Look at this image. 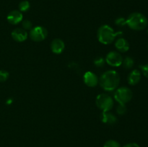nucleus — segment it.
<instances>
[{
	"label": "nucleus",
	"instance_id": "nucleus-1",
	"mask_svg": "<svg viewBox=\"0 0 148 147\" xmlns=\"http://www.w3.org/2000/svg\"><path fill=\"white\" fill-rule=\"evenodd\" d=\"M98 83L104 90L111 92L118 88L120 84V76L116 71L108 70L101 75Z\"/></svg>",
	"mask_w": 148,
	"mask_h": 147
},
{
	"label": "nucleus",
	"instance_id": "nucleus-2",
	"mask_svg": "<svg viewBox=\"0 0 148 147\" xmlns=\"http://www.w3.org/2000/svg\"><path fill=\"white\" fill-rule=\"evenodd\" d=\"M126 21L130 29L137 31L144 30L148 24L147 17L140 12H133L130 14Z\"/></svg>",
	"mask_w": 148,
	"mask_h": 147
},
{
	"label": "nucleus",
	"instance_id": "nucleus-3",
	"mask_svg": "<svg viewBox=\"0 0 148 147\" xmlns=\"http://www.w3.org/2000/svg\"><path fill=\"white\" fill-rule=\"evenodd\" d=\"M119 34H121V33H115L111 26L103 24L98 28L97 37L100 43L104 45H108L112 43L115 40V37Z\"/></svg>",
	"mask_w": 148,
	"mask_h": 147
},
{
	"label": "nucleus",
	"instance_id": "nucleus-4",
	"mask_svg": "<svg viewBox=\"0 0 148 147\" xmlns=\"http://www.w3.org/2000/svg\"><path fill=\"white\" fill-rule=\"evenodd\" d=\"M95 103L103 112H108L114 107V99L107 94L101 93L97 96Z\"/></svg>",
	"mask_w": 148,
	"mask_h": 147
},
{
	"label": "nucleus",
	"instance_id": "nucleus-5",
	"mask_svg": "<svg viewBox=\"0 0 148 147\" xmlns=\"http://www.w3.org/2000/svg\"><path fill=\"white\" fill-rule=\"evenodd\" d=\"M133 93L131 89L127 86L117 88L114 93V99L119 104H127L132 99Z\"/></svg>",
	"mask_w": 148,
	"mask_h": 147
},
{
	"label": "nucleus",
	"instance_id": "nucleus-6",
	"mask_svg": "<svg viewBox=\"0 0 148 147\" xmlns=\"http://www.w3.org/2000/svg\"><path fill=\"white\" fill-rule=\"evenodd\" d=\"M29 35L33 41L40 42L47 37L48 31L43 26H36L30 30Z\"/></svg>",
	"mask_w": 148,
	"mask_h": 147
},
{
	"label": "nucleus",
	"instance_id": "nucleus-7",
	"mask_svg": "<svg viewBox=\"0 0 148 147\" xmlns=\"http://www.w3.org/2000/svg\"><path fill=\"white\" fill-rule=\"evenodd\" d=\"M105 60L106 63H108L109 66L113 67H119L122 64L123 57L119 52L113 50L106 55Z\"/></svg>",
	"mask_w": 148,
	"mask_h": 147
},
{
	"label": "nucleus",
	"instance_id": "nucleus-8",
	"mask_svg": "<svg viewBox=\"0 0 148 147\" xmlns=\"http://www.w3.org/2000/svg\"><path fill=\"white\" fill-rule=\"evenodd\" d=\"M84 83L90 87H95L99 82V79L95 73L92 71H87L83 76Z\"/></svg>",
	"mask_w": 148,
	"mask_h": 147
},
{
	"label": "nucleus",
	"instance_id": "nucleus-9",
	"mask_svg": "<svg viewBox=\"0 0 148 147\" xmlns=\"http://www.w3.org/2000/svg\"><path fill=\"white\" fill-rule=\"evenodd\" d=\"M11 36L12 39L15 41L21 43V42H24L27 38V31L24 30L23 28H15L14 30H12L11 33Z\"/></svg>",
	"mask_w": 148,
	"mask_h": 147
},
{
	"label": "nucleus",
	"instance_id": "nucleus-10",
	"mask_svg": "<svg viewBox=\"0 0 148 147\" xmlns=\"http://www.w3.org/2000/svg\"><path fill=\"white\" fill-rule=\"evenodd\" d=\"M7 21L12 24H17L23 21V13L20 10H12L7 17Z\"/></svg>",
	"mask_w": 148,
	"mask_h": 147
},
{
	"label": "nucleus",
	"instance_id": "nucleus-11",
	"mask_svg": "<svg viewBox=\"0 0 148 147\" xmlns=\"http://www.w3.org/2000/svg\"><path fill=\"white\" fill-rule=\"evenodd\" d=\"M65 44L62 40L59 38L53 39L51 43V49L55 54H60L64 51Z\"/></svg>",
	"mask_w": 148,
	"mask_h": 147
},
{
	"label": "nucleus",
	"instance_id": "nucleus-12",
	"mask_svg": "<svg viewBox=\"0 0 148 147\" xmlns=\"http://www.w3.org/2000/svg\"><path fill=\"white\" fill-rule=\"evenodd\" d=\"M115 48L119 53H125L130 49V43L126 39L119 37L116 40Z\"/></svg>",
	"mask_w": 148,
	"mask_h": 147
},
{
	"label": "nucleus",
	"instance_id": "nucleus-13",
	"mask_svg": "<svg viewBox=\"0 0 148 147\" xmlns=\"http://www.w3.org/2000/svg\"><path fill=\"white\" fill-rule=\"evenodd\" d=\"M101 120L103 122L109 125H114L117 122V118L113 113L108 112H102L101 115Z\"/></svg>",
	"mask_w": 148,
	"mask_h": 147
},
{
	"label": "nucleus",
	"instance_id": "nucleus-14",
	"mask_svg": "<svg viewBox=\"0 0 148 147\" xmlns=\"http://www.w3.org/2000/svg\"><path fill=\"white\" fill-rule=\"evenodd\" d=\"M140 79H141V73L137 69H134V70L132 71L130 74H129L128 78H127L128 83L130 85H132V86L137 84L140 82Z\"/></svg>",
	"mask_w": 148,
	"mask_h": 147
},
{
	"label": "nucleus",
	"instance_id": "nucleus-15",
	"mask_svg": "<svg viewBox=\"0 0 148 147\" xmlns=\"http://www.w3.org/2000/svg\"><path fill=\"white\" fill-rule=\"evenodd\" d=\"M134 59L130 56H127L126 58L123 59L122 64L123 66L125 69H130L134 66Z\"/></svg>",
	"mask_w": 148,
	"mask_h": 147
},
{
	"label": "nucleus",
	"instance_id": "nucleus-16",
	"mask_svg": "<svg viewBox=\"0 0 148 147\" xmlns=\"http://www.w3.org/2000/svg\"><path fill=\"white\" fill-rule=\"evenodd\" d=\"M19 10H20L21 12H25L28 11L30 7V4L28 1L27 0H24V1H20V4H19Z\"/></svg>",
	"mask_w": 148,
	"mask_h": 147
},
{
	"label": "nucleus",
	"instance_id": "nucleus-17",
	"mask_svg": "<svg viewBox=\"0 0 148 147\" xmlns=\"http://www.w3.org/2000/svg\"><path fill=\"white\" fill-rule=\"evenodd\" d=\"M103 147H121V145L115 140H108L104 144Z\"/></svg>",
	"mask_w": 148,
	"mask_h": 147
},
{
	"label": "nucleus",
	"instance_id": "nucleus-18",
	"mask_svg": "<svg viewBox=\"0 0 148 147\" xmlns=\"http://www.w3.org/2000/svg\"><path fill=\"white\" fill-rule=\"evenodd\" d=\"M106 63V60L102 57H97L96 59L94 61V64L97 67L101 68L103 66H104Z\"/></svg>",
	"mask_w": 148,
	"mask_h": 147
},
{
	"label": "nucleus",
	"instance_id": "nucleus-19",
	"mask_svg": "<svg viewBox=\"0 0 148 147\" xmlns=\"http://www.w3.org/2000/svg\"><path fill=\"white\" fill-rule=\"evenodd\" d=\"M116 112L119 115H124L127 112V107L125 104H119L116 108Z\"/></svg>",
	"mask_w": 148,
	"mask_h": 147
},
{
	"label": "nucleus",
	"instance_id": "nucleus-20",
	"mask_svg": "<svg viewBox=\"0 0 148 147\" xmlns=\"http://www.w3.org/2000/svg\"><path fill=\"white\" fill-rule=\"evenodd\" d=\"M22 26H23V28L24 30H25L26 31L27 30H30L32 28H33V23L31 22V21L30 20H23L22 21Z\"/></svg>",
	"mask_w": 148,
	"mask_h": 147
},
{
	"label": "nucleus",
	"instance_id": "nucleus-21",
	"mask_svg": "<svg viewBox=\"0 0 148 147\" xmlns=\"http://www.w3.org/2000/svg\"><path fill=\"white\" fill-rule=\"evenodd\" d=\"M10 74L6 70H0V82H4L8 79Z\"/></svg>",
	"mask_w": 148,
	"mask_h": 147
},
{
	"label": "nucleus",
	"instance_id": "nucleus-22",
	"mask_svg": "<svg viewBox=\"0 0 148 147\" xmlns=\"http://www.w3.org/2000/svg\"><path fill=\"white\" fill-rule=\"evenodd\" d=\"M115 23L116 25L122 27V26H124L125 24H127V21H126V19H124V17H118L115 20Z\"/></svg>",
	"mask_w": 148,
	"mask_h": 147
},
{
	"label": "nucleus",
	"instance_id": "nucleus-23",
	"mask_svg": "<svg viewBox=\"0 0 148 147\" xmlns=\"http://www.w3.org/2000/svg\"><path fill=\"white\" fill-rule=\"evenodd\" d=\"M140 67V69H141L142 73L143 74V75H144L146 78H148V63L145 65H142Z\"/></svg>",
	"mask_w": 148,
	"mask_h": 147
},
{
	"label": "nucleus",
	"instance_id": "nucleus-24",
	"mask_svg": "<svg viewBox=\"0 0 148 147\" xmlns=\"http://www.w3.org/2000/svg\"><path fill=\"white\" fill-rule=\"evenodd\" d=\"M123 147H140V146L138 145L136 143H130V144H127L126 145H124Z\"/></svg>",
	"mask_w": 148,
	"mask_h": 147
},
{
	"label": "nucleus",
	"instance_id": "nucleus-25",
	"mask_svg": "<svg viewBox=\"0 0 148 147\" xmlns=\"http://www.w3.org/2000/svg\"><path fill=\"white\" fill-rule=\"evenodd\" d=\"M12 102V100L11 99H10L8 101H7V104H11Z\"/></svg>",
	"mask_w": 148,
	"mask_h": 147
},
{
	"label": "nucleus",
	"instance_id": "nucleus-26",
	"mask_svg": "<svg viewBox=\"0 0 148 147\" xmlns=\"http://www.w3.org/2000/svg\"><path fill=\"white\" fill-rule=\"evenodd\" d=\"M147 33H148V30H147Z\"/></svg>",
	"mask_w": 148,
	"mask_h": 147
}]
</instances>
